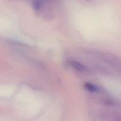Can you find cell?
<instances>
[{
    "label": "cell",
    "mask_w": 121,
    "mask_h": 121,
    "mask_svg": "<svg viewBox=\"0 0 121 121\" xmlns=\"http://www.w3.org/2000/svg\"><path fill=\"white\" fill-rule=\"evenodd\" d=\"M33 7H34V9L35 10H39L40 8V3L39 1L37 0H35V1L33 3Z\"/></svg>",
    "instance_id": "3"
},
{
    "label": "cell",
    "mask_w": 121,
    "mask_h": 121,
    "mask_svg": "<svg viewBox=\"0 0 121 121\" xmlns=\"http://www.w3.org/2000/svg\"><path fill=\"white\" fill-rule=\"evenodd\" d=\"M70 64L72 67L74 68V69H76V70L79 71L83 72V71H85L86 70V68L84 65H83L80 63L78 62L70 61Z\"/></svg>",
    "instance_id": "1"
},
{
    "label": "cell",
    "mask_w": 121,
    "mask_h": 121,
    "mask_svg": "<svg viewBox=\"0 0 121 121\" xmlns=\"http://www.w3.org/2000/svg\"><path fill=\"white\" fill-rule=\"evenodd\" d=\"M85 88L91 92H97L98 91V88L95 85L89 83H85Z\"/></svg>",
    "instance_id": "2"
}]
</instances>
